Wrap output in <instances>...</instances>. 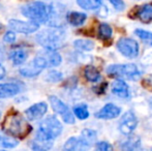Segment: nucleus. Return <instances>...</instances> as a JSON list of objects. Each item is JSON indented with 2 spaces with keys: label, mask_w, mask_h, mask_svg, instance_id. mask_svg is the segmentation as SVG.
Listing matches in <instances>:
<instances>
[{
  "label": "nucleus",
  "mask_w": 152,
  "mask_h": 151,
  "mask_svg": "<svg viewBox=\"0 0 152 151\" xmlns=\"http://www.w3.org/2000/svg\"><path fill=\"white\" fill-rule=\"evenodd\" d=\"M2 131L7 136L23 139L31 133L32 126L19 112L12 110L2 122Z\"/></svg>",
  "instance_id": "f257e3e1"
},
{
  "label": "nucleus",
  "mask_w": 152,
  "mask_h": 151,
  "mask_svg": "<svg viewBox=\"0 0 152 151\" xmlns=\"http://www.w3.org/2000/svg\"><path fill=\"white\" fill-rule=\"evenodd\" d=\"M65 35V30L61 27H50L38 33L36 40L47 50L56 51L63 44Z\"/></svg>",
  "instance_id": "f03ea898"
},
{
  "label": "nucleus",
  "mask_w": 152,
  "mask_h": 151,
  "mask_svg": "<svg viewBox=\"0 0 152 151\" xmlns=\"http://www.w3.org/2000/svg\"><path fill=\"white\" fill-rule=\"evenodd\" d=\"M23 16L38 25L42 23H47L49 19V6L40 1L29 2L21 8Z\"/></svg>",
  "instance_id": "7ed1b4c3"
},
{
  "label": "nucleus",
  "mask_w": 152,
  "mask_h": 151,
  "mask_svg": "<svg viewBox=\"0 0 152 151\" xmlns=\"http://www.w3.org/2000/svg\"><path fill=\"white\" fill-rule=\"evenodd\" d=\"M107 74L110 77H115L122 79H128V80H138L141 74L138 66L136 64H114L110 65L107 69Z\"/></svg>",
  "instance_id": "20e7f679"
},
{
  "label": "nucleus",
  "mask_w": 152,
  "mask_h": 151,
  "mask_svg": "<svg viewBox=\"0 0 152 151\" xmlns=\"http://www.w3.org/2000/svg\"><path fill=\"white\" fill-rule=\"evenodd\" d=\"M62 129H63V126H62L61 122L55 116L46 117L39 123V127H38L39 133H42L48 139L53 140V141L60 136Z\"/></svg>",
  "instance_id": "39448f33"
},
{
  "label": "nucleus",
  "mask_w": 152,
  "mask_h": 151,
  "mask_svg": "<svg viewBox=\"0 0 152 151\" xmlns=\"http://www.w3.org/2000/svg\"><path fill=\"white\" fill-rule=\"evenodd\" d=\"M47 66L48 64H47L46 59L42 56H36L26 66L20 69V74L26 78H33V77L39 75Z\"/></svg>",
  "instance_id": "423d86ee"
},
{
  "label": "nucleus",
  "mask_w": 152,
  "mask_h": 151,
  "mask_svg": "<svg viewBox=\"0 0 152 151\" xmlns=\"http://www.w3.org/2000/svg\"><path fill=\"white\" fill-rule=\"evenodd\" d=\"M49 101H50L51 107L54 110L55 113L61 115L62 119L65 123L67 124H74L75 123V116L70 112V110L68 109V107L61 101L60 98H58L55 95H51L49 97Z\"/></svg>",
  "instance_id": "0eeeda50"
},
{
  "label": "nucleus",
  "mask_w": 152,
  "mask_h": 151,
  "mask_svg": "<svg viewBox=\"0 0 152 151\" xmlns=\"http://www.w3.org/2000/svg\"><path fill=\"white\" fill-rule=\"evenodd\" d=\"M117 49L125 57L134 59L139 55V44L129 37H122L117 42Z\"/></svg>",
  "instance_id": "6e6552de"
},
{
  "label": "nucleus",
  "mask_w": 152,
  "mask_h": 151,
  "mask_svg": "<svg viewBox=\"0 0 152 151\" xmlns=\"http://www.w3.org/2000/svg\"><path fill=\"white\" fill-rule=\"evenodd\" d=\"M137 125H138V119L136 115L132 111H128L121 117L119 121V131L123 135L128 136L136 129Z\"/></svg>",
  "instance_id": "1a4fd4ad"
},
{
  "label": "nucleus",
  "mask_w": 152,
  "mask_h": 151,
  "mask_svg": "<svg viewBox=\"0 0 152 151\" xmlns=\"http://www.w3.org/2000/svg\"><path fill=\"white\" fill-rule=\"evenodd\" d=\"M8 26L14 31L23 34H30L38 30L39 25L32 21H21V20H10L8 22Z\"/></svg>",
  "instance_id": "9d476101"
},
{
  "label": "nucleus",
  "mask_w": 152,
  "mask_h": 151,
  "mask_svg": "<svg viewBox=\"0 0 152 151\" xmlns=\"http://www.w3.org/2000/svg\"><path fill=\"white\" fill-rule=\"evenodd\" d=\"M47 111H48V105L45 101H40V103L34 104L31 107H29L25 111V116L28 120L35 121L42 118L47 113Z\"/></svg>",
  "instance_id": "9b49d317"
},
{
  "label": "nucleus",
  "mask_w": 152,
  "mask_h": 151,
  "mask_svg": "<svg viewBox=\"0 0 152 151\" xmlns=\"http://www.w3.org/2000/svg\"><path fill=\"white\" fill-rule=\"evenodd\" d=\"M54 141L50 140L37 131L34 139L31 142V149L33 151H49L53 147Z\"/></svg>",
  "instance_id": "f8f14e48"
},
{
  "label": "nucleus",
  "mask_w": 152,
  "mask_h": 151,
  "mask_svg": "<svg viewBox=\"0 0 152 151\" xmlns=\"http://www.w3.org/2000/svg\"><path fill=\"white\" fill-rule=\"evenodd\" d=\"M90 146L81 137H72L65 142L64 151H88Z\"/></svg>",
  "instance_id": "ddd939ff"
},
{
  "label": "nucleus",
  "mask_w": 152,
  "mask_h": 151,
  "mask_svg": "<svg viewBox=\"0 0 152 151\" xmlns=\"http://www.w3.org/2000/svg\"><path fill=\"white\" fill-rule=\"evenodd\" d=\"M23 90V86L18 83L0 84V98H8L19 94Z\"/></svg>",
  "instance_id": "4468645a"
},
{
  "label": "nucleus",
  "mask_w": 152,
  "mask_h": 151,
  "mask_svg": "<svg viewBox=\"0 0 152 151\" xmlns=\"http://www.w3.org/2000/svg\"><path fill=\"white\" fill-rule=\"evenodd\" d=\"M121 113V109L114 104H107L102 109H100L95 114V117L98 119H113L118 117Z\"/></svg>",
  "instance_id": "2eb2a0df"
},
{
  "label": "nucleus",
  "mask_w": 152,
  "mask_h": 151,
  "mask_svg": "<svg viewBox=\"0 0 152 151\" xmlns=\"http://www.w3.org/2000/svg\"><path fill=\"white\" fill-rule=\"evenodd\" d=\"M112 93L121 97V98H128L129 97V87L123 80L114 81L112 84Z\"/></svg>",
  "instance_id": "dca6fc26"
},
{
  "label": "nucleus",
  "mask_w": 152,
  "mask_h": 151,
  "mask_svg": "<svg viewBox=\"0 0 152 151\" xmlns=\"http://www.w3.org/2000/svg\"><path fill=\"white\" fill-rule=\"evenodd\" d=\"M137 8L138 10H137L136 17H138L143 23L152 22V2L146 3Z\"/></svg>",
  "instance_id": "f3484780"
},
{
  "label": "nucleus",
  "mask_w": 152,
  "mask_h": 151,
  "mask_svg": "<svg viewBox=\"0 0 152 151\" xmlns=\"http://www.w3.org/2000/svg\"><path fill=\"white\" fill-rule=\"evenodd\" d=\"M87 16L84 12H70L66 15V20L72 26H81L86 21Z\"/></svg>",
  "instance_id": "a211bd4d"
},
{
  "label": "nucleus",
  "mask_w": 152,
  "mask_h": 151,
  "mask_svg": "<svg viewBox=\"0 0 152 151\" xmlns=\"http://www.w3.org/2000/svg\"><path fill=\"white\" fill-rule=\"evenodd\" d=\"M47 61V64L48 66H58L60 65L62 58L57 51H53V50H47L46 52V56H42Z\"/></svg>",
  "instance_id": "6ab92c4d"
},
{
  "label": "nucleus",
  "mask_w": 152,
  "mask_h": 151,
  "mask_svg": "<svg viewBox=\"0 0 152 151\" xmlns=\"http://www.w3.org/2000/svg\"><path fill=\"white\" fill-rule=\"evenodd\" d=\"M28 58V51L25 49H18L15 50L10 54V59L15 65H21L25 62Z\"/></svg>",
  "instance_id": "aec40b11"
},
{
  "label": "nucleus",
  "mask_w": 152,
  "mask_h": 151,
  "mask_svg": "<svg viewBox=\"0 0 152 151\" xmlns=\"http://www.w3.org/2000/svg\"><path fill=\"white\" fill-rule=\"evenodd\" d=\"M18 144H19L18 140H16L15 138L7 136L4 133L0 131V147L10 149V148H15Z\"/></svg>",
  "instance_id": "412c9836"
},
{
  "label": "nucleus",
  "mask_w": 152,
  "mask_h": 151,
  "mask_svg": "<svg viewBox=\"0 0 152 151\" xmlns=\"http://www.w3.org/2000/svg\"><path fill=\"white\" fill-rule=\"evenodd\" d=\"M84 76L86 78V80H88L89 82L95 83L98 82L100 80V74L97 69L92 65H87L84 69Z\"/></svg>",
  "instance_id": "4be33fe9"
},
{
  "label": "nucleus",
  "mask_w": 152,
  "mask_h": 151,
  "mask_svg": "<svg viewBox=\"0 0 152 151\" xmlns=\"http://www.w3.org/2000/svg\"><path fill=\"white\" fill-rule=\"evenodd\" d=\"M123 151H141V142L137 137H132L122 144Z\"/></svg>",
  "instance_id": "5701e85b"
},
{
  "label": "nucleus",
  "mask_w": 152,
  "mask_h": 151,
  "mask_svg": "<svg viewBox=\"0 0 152 151\" xmlns=\"http://www.w3.org/2000/svg\"><path fill=\"white\" fill-rule=\"evenodd\" d=\"M89 146L93 145L94 143L96 142V139H97V135H96V131H93V129H90V128H85L82 131V133L80 136Z\"/></svg>",
  "instance_id": "b1692460"
},
{
  "label": "nucleus",
  "mask_w": 152,
  "mask_h": 151,
  "mask_svg": "<svg viewBox=\"0 0 152 151\" xmlns=\"http://www.w3.org/2000/svg\"><path fill=\"white\" fill-rule=\"evenodd\" d=\"M77 3L80 7L87 10L97 9L102 6V1L99 0H78Z\"/></svg>",
  "instance_id": "393cba45"
},
{
  "label": "nucleus",
  "mask_w": 152,
  "mask_h": 151,
  "mask_svg": "<svg viewBox=\"0 0 152 151\" xmlns=\"http://www.w3.org/2000/svg\"><path fill=\"white\" fill-rule=\"evenodd\" d=\"M113 34V30L111 26L107 23H102L98 27V37L102 40L111 39Z\"/></svg>",
  "instance_id": "a878e982"
},
{
  "label": "nucleus",
  "mask_w": 152,
  "mask_h": 151,
  "mask_svg": "<svg viewBox=\"0 0 152 151\" xmlns=\"http://www.w3.org/2000/svg\"><path fill=\"white\" fill-rule=\"evenodd\" d=\"M74 46H75V48L78 49V50L88 52V51L93 50L94 42L88 39H77L74 42Z\"/></svg>",
  "instance_id": "bb28decb"
},
{
  "label": "nucleus",
  "mask_w": 152,
  "mask_h": 151,
  "mask_svg": "<svg viewBox=\"0 0 152 151\" xmlns=\"http://www.w3.org/2000/svg\"><path fill=\"white\" fill-rule=\"evenodd\" d=\"M74 114L80 120H85L89 117V111L85 105H79L74 108Z\"/></svg>",
  "instance_id": "cd10ccee"
},
{
  "label": "nucleus",
  "mask_w": 152,
  "mask_h": 151,
  "mask_svg": "<svg viewBox=\"0 0 152 151\" xmlns=\"http://www.w3.org/2000/svg\"><path fill=\"white\" fill-rule=\"evenodd\" d=\"M134 33H136L145 44L152 46V33L150 31H146V30H144V29H136Z\"/></svg>",
  "instance_id": "c85d7f7f"
},
{
  "label": "nucleus",
  "mask_w": 152,
  "mask_h": 151,
  "mask_svg": "<svg viewBox=\"0 0 152 151\" xmlns=\"http://www.w3.org/2000/svg\"><path fill=\"white\" fill-rule=\"evenodd\" d=\"M46 80L52 83L59 82V81L62 80V74L57 71H50L46 77Z\"/></svg>",
  "instance_id": "c756f323"
},
{
  "label": "nucleus",
  "mask_w": 152,
  "mask_h": 151,
  "mask_svg": "<svg viewBox=\"0 0 152 151\" xmlns=\"http://www.w3.org/2000/svg\"><path fill=\"white\" fill-rule=\"evenodd\" d=\"M95 151H114V150H113V146L110 143H108L106 141H102L96 144Z\"/></svg>",
  "instance_id": "7c9ffc66"
},
{
  "label": "nucleus",
  "mask_w": 152,
  "mask_h": 151,
  "mask_svg": "<svg viewBox=\"0 0 152 151\" xmlns=\"http://www.w3.org/2000/svg\"><path fill=\"white\" fill-rule=\"evenodd\" d=\"M3 40L7 44H12L16 40V33L14 31H7L3 36Z\"/></svg>",
  "instance_id": "2f4dec72"
},
{
  "label": "nucleus",
  "mask_w": 152,
  "mask_h": 151,
  "mask_svg": "<svg viewBox=\"0 0 152 151\" xmlns=\"http://www.w3.org/2000/svg\"><path fill=\"white\" fill-rule=\"evenodd\" d=\"M110 3L112 4L113 6L115 7V9L120 12V10H123L125 8V3L121 0H111Z\"/></svg>",
  "instance_id": "473e14b6"
},
{
  "label": "nucleus",
  "mask_w": 152,
  "mask_h": 151,
  "mask_svg": "<svg viewBox=\"0 0 152 151\" xmlns=\"http://www.w3.org/2000/svg\"><path fill=\"white\" fill-rule=\"evenodd\" d=\"M107 85H108V84H107L106 82L102 83V84L100 85L99 87H97V88H95V90H96V91L99 90V91H98V92H97V93H99V94H100V93H104V90H106V88H107ZM96 91H95V92H96Z\"/></svg>",
  "instance_id": "72a5a7b5"
},
{
  "label": "nucleus",
  "mask_w": 152,
  "mask_h": 151,
  "mask_svg": "<svg viewBox=\"0 0 152 151\" xmlns=\"http://www.w3.org/2000/svg\"><path fill=\"white\" fill-rule=\"evenodd\" d=\"M4 77H5V69H4V67L0 64V80L3 79Z\"/></svg>",
  "instance_id": "f704fd0d"
},
{
  "label": "nucleus",
  "mask_w": 152,
  "mask_h": 151,
  "mask_svg": "<svg viewBox=\"0 0 152 151\" xmlns=\"http://www.w3.org/2000/svg\"><path fill=\"white\" fill-rule=\"evenodd\" d=\"M149 106H150V108H151V110H152V97L149 98Z\"/></svg>",
  "instance_id": "c9c22d12"
},
{
  "label": "nucleus",
  "mask_w": 152,
  "mask_h": 151,
  "mask_svg": "<svg viewBox=\"0 0 152 151\" xmlns=\"http://www.w3.org/2000/svg\"><path fill=\"white\" fill-rule=\"evenodd\" d=\"M1 29H2V24L0 23V31H1Z\"/></svg>",
  "instance_id": "e433bc0d"
},
{
  "label": "nucleus",
  "mask_w": 152,
  "mask_h": 151,
  "mask_svg": "<svg viewBox=\"0 0 152 151\" xmlns=\"http://www.w3.org/2000/svg\"><path fill=\"white\" fill-rule=\"evenodd\" d=\"M0 117H1V112H0Z\"/></svg>",
  "instance_id": "4c0bfd02"
},
{
  "label": "nucleus",
  "mask_w": 152,
  "mask_h": 151,
  "mask_svg": "<svg viewBox=\"0 0 152 151\" xmlns=\"http://www.w3.org/2000/svg\"><path fill=\"white\" fill-rule=\"evenodd\" d=\"M0 151H4V150H0Z\"/></svg>",
  "instance_id": "58836bf2"
},
{
  "label": "nucleus",
  "mask_w": 152,
  "mask_h": 151,
  "mask_svg": "<svg viewBox=\"0 0 152 151\" xmlns=\"http://www.w3.org/2000/svg\"><path fill=\"white\" fill-rule=\"evenodd\" d=\"M151 151H152V149H151Z\"/></svg>",
  "instance_id": "ea45409f"
}]
</instances>
